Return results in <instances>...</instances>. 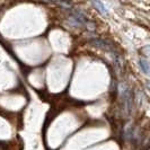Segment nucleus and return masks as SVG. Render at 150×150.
<instances>
[{"label":"nucleus","mask_w":150,"mask_h":150,"mask_svg":"<svg viewBox=\"0 0 150 150\" xmlns=\"http://www.w3.org/2000/svg\"><path fill=\"white\" fill-rule=\"evenodd\" d=\"M119 94H120V97L122 99V103H123V107H124V111L130 114L132 111V107H133V96H132V91L129 88L125 83H120L119 85Z\"/></svg>","instance_id":"1"},{"label":"nucleus","mask_w":150,"mask_h":150,"mask_svg":"<svg viewBox=\"0 0 150 150\" xmlns=\"http://www.w3.org/2000/svg\"><path fill=\"white\" fill-rule=\"evenodd\" d=\"M89 44L93 45L96 49H99V50H103L105 52L111 53L112 55L116 53V50H115L114 45L111 42H108L106 40H103V38H91L89 41Z\"/></svg>","instance_id":"2"},{"label":"nucleus","mask_w":150,"mask_h":150,"mask_svg":"<svg viewBox=\"0 0 150 150\" xmlns=\"http://www.w3.org/2000/svg\"><path fill=\"white\" fill-rule=\"evenodd\" d=\"M91 4H93V6L96 8L102 15H104V16L108 15V10H107V8L105 7V5H104L100 0H91Z\"/></svg>","instance_id":"3"},{"label":"nucleus","mask_w":150,"mask_h":150,"mask_svg":"<svg viewBox=\"0 0 150 150\" xmlns=\"http://www.w3.org/2000/svg\"><path fill=\"white\" fill-rule=\"evenodd\" d=\"M139 64H140V68L142 70L143 74L146 75H150V63L146 59H140L139 60Z\"/></svg>","instance_id":"4"},{"label":"nucleus","mask_w":150,"mask_h":150,"mask_svg":"<svg viewBox=\"0 0 150 150\" xmlns=\"http://www.w3.org/2000/svg\"><path fill=\"white\" fill-rule=\"evenodd\" d=\"M142 51L146 53V54L150 55V46H144V47L142 49Z\"/></svg>","instance_id":"5"},{"label":"nucleus","mask_w":150,"mask_h":150,"mask_svg":"<svg viewBox=\"0 0 150 150\" xmlns=\"http://www.w3.org/2000/svg\"><path fill=\"white\" fill-rule=\"evenodd\" d=\"M146 85L148 86V89L150 90V81H147V83H146Z\"/></svg>","instance_id":"6"}]
</instances>
